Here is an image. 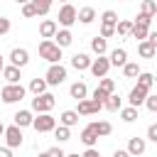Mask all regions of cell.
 Here are the masks:
<instances>
[{
    "instance_id": "1",
    "label": "cell",
    "mask_w": 157,
    "mask_h": 157,
    "mask_svg": "<svg viewBox=\"0 0 157 157\" xmlns=\"http://www.w3.org/2000/svg\"><path fill=\"white\" fill-rule=\"evenodd\" d=\"M25 93H27V88H25L22 83H5V86L0 88V98H2V103H7V105L20 103V101L25 98Z\"/></svg>"
},
{
    "instance_id": "2",
    "label": "cell",
    "mask_w": 157,
    "mask_h": 157,
    "mask_svg": "<svg viewBox=\"0 0 157 157\" xmlns=\"http://www.w3.org/2000/svg\"><path fill=\"white\" fill-rule=\"evenodd\" d=\"M39 56H42L44 61H49V66H52V64H61V49H59L52 39H42V42H39Z\"/></svg>"
},
{
    "instance_id": "3",
    "label": "cell",
    "mask_w": 157,
    "mask_h": 157,
    "mask_svg": "<svg viewBox=\"0 0 157 157\" xmlns=\"http://www.w3.org/2000/svg\"><path fill=\"white\" fill-rule=\"evenodd\" d=\"M54 105H56V96H54V93H42V96H34V98H32V110H34L37 115L52 113Z\"/></svg>"
},
{
    "instance_id": "4",
    "label": "cell",
    "mask_w": 157,
    "mask_h": 157,
    "mask_svg": "<svg viewBox=\"0 0 157 157\" xmlns=\"http://www.w3.org/2000/svg\"><path fill=\"white\" fill-rule=\"evenodd\" d=\"M44 81H47V86H59V83H64V81H66V66L52 64V66L47 69V74H44Z\"/></svg>"
},
{
    "instance_id": "5",
    "label": "cell",
    "mask_w": 157,
    "mask_h": 157,
    "mask_svg": "<svg viewBox=\"0 0 157 157\" xmlns=\"http://www.w3.org/2000/svg\"><path fill=\"white\" fill-rule=\"evenodd\" d=\"M74 22H76V7H74L71 2L61 5V7H59V25H61V29H69ZM59 25H56V27H59Z\"/></svg>"
},
{
    "instance_id": "6",
    "label": "cell",
    "mask_w": 157,
    "mask_h": 157,
    "mask_svg": "<svg viewBox=\"0 0 157 157\" xmlns=\"http://www.w3.org/2000/svg\"><path fill=\"white\" fill-rule=\"evenodd\" d=\"M32 128H34L37 132H52V130L56 128V118H54L52 113H44V115H37V118L32 120Z\"/></svg>"
},
{
    "instance_id": "7",
    "label": "cell",
    "mask_w": 157,
    "mask_h": 157,
    "mask_svg": "<svg viewBox=\"0 0 157 157\" xmlns=\"http://www.w3.org/2000/svg\"><path fill=\"white\" fill-rule=\"evenodd\" d=\"M2 135H5V147H7V150L20 147V145H22V140H25V137H22V130H20L17 125L5 128V132H2Z\"/></svg>"
},
{
    "instance_id": "8",
    "label": "cell",
    "mask_w": 157,
    "mask_h": 157,
    "mask_svg": "<svg viewBox=\"0 0 157 157\" xmlns=\"http://www.w3.org/2000/svg\"><path fill=\"white\" fill-rule=\"evenodd\" d=\"M10 66H15V69H22V66H27L29 64V52L25 49V47H15L12 52H10Z\"/></svg>"
},
{
    "instance_id": "9",
    "label": "cell",
    "mask_w": 157,
    "mask_h": 157,
    "mask_svg": "<svg viewBox=\"0 0 157 157\" xmlns=\"http://www.w3.org/2000/svg\"><path fill=\"white\" fill-rule=\"evenodd\" d=\"M108 69H110L108 56H98V59H93L91 66H88V71H91L96 78H105V76H108Z\"/></svg>"
},
{
    "instance_id": "10",
    "label": "cell",
    "mask_w": 157,
    "mask_h": 157,
    "mask_svg": "<svg viewBox=\"0 0 157 157\" xmlns=\"http://www.w3.org/2000/svg\"><path fill=\"white\" fill-rule=\"evenodd\" d=\"M145 150H147V142H145V137H130L128 140V155L130 157H140V155H145Z\"/></svg>"
},
{
    "instance_id": "11",
    "label": "cell",
    "mask_w": 157,
    "mask_h": 157,
    "mask_svg": "<svg viewBox=\"0 0 157 157\" xmlns=\"http://www.w3.org/2000/svg\"><path fill=\"white\" fill-rule=\"evenodd\" d=\"M101 108H103L101 103H93L91 98H83V101H78V108H76V115H96V113H98Z\"/></svg>"
},
{
    "instance_id": "12",
    "label": "cell",
    "mask_w": 157,
    "mask_h": 157,
    "mask_svg": "<svg viewBox=\"0 0 157 157\" xmlns=\"http://www.w3.org/2000/svg\"><path fill=\"white\" fill-rule=\"evenodd\" d=\"M56 20H42L39 22V37L42 39H54V34H56Z\"/></svg>"
},
{
    "instance_id": "13",
    "label": "cell",
    "mask_w": 157,
    "mask_h": 157,
    "mask_svg": "<svg viewBox=\"0 0 157 157\" xmlns=\"http://www.w3.org/2000/svg\"><path fill=\"white\" fill-rule=\"evenodd\" d=\"M108 64H110V66H120V69H123V66L128 64V52H125L123 47L113 49V52L108 54Z\"/></svg>"
},
{
    "instance_id": "14",
    "label": "cell",
    "mask_w": 157,
    "mask_h": 157,
    "mask_svg": "<svg viewBox=\"0 0 157 157\" xmlns=\"http://www.w3.org/2000/svg\"><path fill=\"white\" fill-rule=\"evenodd\" d=\"M91 61H93V59H91L88 54H83V52H76V54L71 56V66H74L76 71H86V69L91 66Z\"/></svg>"
},
{
    "instance_id": "15",
    "label": "cell",
    "mask_w": 157,
    "mask_h": 157,
    "mask_svg": "<svg viewBox=\"0 0 157 157\" xmlns=\"http://www.w3.org/2000/svg\"><path fill=\"white\" fill-rule=\"evenodd\" d=\"M147 93H150V91H145V88H140V86H135V88L130 91V96H128V101H130V108H140V105L145 103V98H147Z\"/></svg>"
},
{
    "instance_id": "16",
    "label": "cell",
    "mask_w": 157,
    "mask_h": 157,
    "mask_svg": "<svg viewBox=\"0 0 157 157\" xmlns=\"http://www.w3.org/2000/svg\"><path fill=\"white\" fill-rule=\"evenodd\" d=\"M12 120H15L12 125H17V128L22 130V128H29V125H32L34 115H32V110H17V113L12 115Z\"/></svg>"
},
{
    "instance_id": "17",
    "label": "cell",
    "mask_w": 157,
    "mask_h": 157,
    "mask_svg": "<svg viewBox=\"0 0 157 157\" xmlns=\"http://www.w3.org/2000/svg\"><path fill=\"white\" fill-rule=\"evenodd\" d=\"M59 49H64V47H69L71 42H74V34H71V29H56V34H54V39H52Z\"/></svg>"
},
{
    "instance_id": "18",
    "label": "cell",
    "mask_w": 157,
    "mask_h": 157,
    "mask_svg": "<svg viewBox=\"0 0 157 157\" xmlns=\"http://www.w3.org/2000/svg\"><path fill=\"white\" fill-rule=\"evenodd\" d=\"M69 96L76 98V101H83V98L88 96V86H86L83 81H74V83L69 86Z\"/></svg>"
},
{
    "instance_id": "19",
    "label": "cell",
    "mask_w": 157,
    "mask_h": 157,
    "mask_svg": "<svg viewBox=\"0 0 157 157\" xmlns=\"http://www.w3.org/2000/svg\"><path fill=\"white\" fill-rule=\"evenodd\" d=\"M76 20H78L81 25H91V22L96 20V10H93L91 5H86V7H78V10H76Z\"/></svg>"
},
{
    "instance_id": "20",
    "label": "cell",
    "mask_w": 157,
    "mask_h": 157,
    "mask_svg": "<svg viewBox=\"0 0 157 157\" xmlns=\"http://www.w3.org/2000/svg\"><path fill=\"white\" fill-rule=\"evenodd\" d=\"M2 78H5L7 83H20V78H22V69H15V66L5 64V69H2Z\"/></svg>"
},
{
    "instance_id": "21",
    "label": "cell",
    "mask_w": 157,
    "mask_h": 157,
    "mask_svg": "<svg viewBox=\"0 0 157 157\" xmlns=\"http://www.w3.org/2000/svg\"><path fill=\"white\" fill-rule=\"evenodd\" d=\"M81 142L86 145V150L96 147V142H98V135L93 132V128H91V125H86V128L81 130Z\"/></svg>"
},
{
    "instance_id": "22",
    "label": "cell",
    "mask_w": 157,
    "mask_h": 157,
    "mask_svg": "<svg viewBox=\"0 0 157 157\" xmlns=\"http://www.w3.org/2000/svg\"><path fill=\"white\" fill-rule=\"evenodd\" d=\"M137 54H140L142 59H152V56L157 54V47H155L152 42H147V39H145V42H137Z\"/></svg>"
},
{
    "instance_id": "23",
    "label": "cell",
    "mask_w": 157,
    "mask_h": 157,
    "mask_svg": "<svg viewBox=\"0 0 157 157\" xmlns=\"http://www.w3.org/2000/svg\"><path fill=\"white\" fill-rule=\"evenodd\" d=\"M59 125H64V128H74V125H78V115H76V110H64L61 115H59Z\"/></svg>"
},
{
    "instance_id": "24",
    "label": "cell",
    "mask_w": 157,
    "mask_h": 157,
    "mask_svg": "<svg viewBox=\"0 0 157 157\" xmlns=\"http://www.w3.org/2000/svg\"><path fill=\"white\" fill-rule=\"evenodd\" d=\"M88 125L93 128V132H96L98 137H105V135L113 132V125H110L108 120H96V123H88Z\"/></svg>"
},
{
    "instance_id": "25",
    "label": "cell",
    "mask_w": 157,
    "mask_h": 157,
    "mask_svg": "<svg viewBox=\"0 0 157 157\" xmlns=\"http://www.w3.org/2000/svg\"><path fill=\"white\" fill-rule=\"evenodd\" d=\"M91 52L96 54V56H105V52H108V42L105 39H101L98 34L91 39Z\"/></svg>"
},
{
    "instance_id": "26",
    "label": "cell",
    "mask_w": 157,
    "mask_h": 157,
    "mask_svg": "<svg viewBox=\"0 0 157 157\" xmlns=\"http://www.w3.org/2000/svg\"><path fill=\"white\" fill-rule=\"evenodd\" d=\"M137 86L145 88V91H152V86H155V76H152L150 71H140V76H137Z\"/></svg>"
},
{
    "instance_id": "27",
    "label": "cell",
    "mask_w": 157,
    "mask_h": 157,
    "mask_svg": "<svg viewBox=\"0 0 157 157\" xmlns=\"http://www.w3.org/2000/svg\"><path fill=\"white\" fill-rule=\"evenodd\" d=\"M103 108H105V110H110V113H115V110H120V108H123V101H120V96H118V93H113V96H108V98L103 101Z\"/></svg>"
},
{
    "instance_id": "28",
    "label": "cell",
    "mask_w": 157,
    "mask_h": 157,
    "mask_svg": "<svg viewBox=\"0 0 157 157\" xmlns=\"http://www.w3.org/2000/svg\"><path fill=\"white\" fill-rule=\"evenodd\" d=\"M140 71H142V69H140L137 61H128V64L123 66V76H125V78H137Z\"/></svg>"
},
{
    "instance_id": "29",
    "label": "cell",
    "mask_w": 157,
    "mask_h": 157,
    "mask_svg": "<svg viewBox=\"0 0 157 157\" xmlns=\"http://www.w3.org/2000/svg\"><path fill=\"white\" fill-rule=\"evenodd\" d=\"M29 91H32L34 96L47 93V81H44V78H32V81H29Z\"/></svg>"
},
{
    "instance_id": "30",
    "label": "cell",
    "mask_w": 157,
    "mask_h": 157,
    "mask_svg": "<svg viewBox=\"0 0 157 157\" xmlns=\"http://www.w3.org/2000/svg\"><path fill=\"white\" fill-rule=\"evenodd\" d=\"M98 91L105 93V96H113V93H115V81H113V78H101V81H98Z\"/></svg>"
},
{
    "instance_id": "31",
    "label": "cell",
    "mask_w": 157,
    "mask_h": 157,
    "mask_svg": "<svg viewBox=\"0 0 157 157\" xmlns=\"http://www.w3.org/2000/svg\"><path fill=\"white\" fill-rule=\"evenodd\" d=\"M147 34H150V29H147V27H140V25H132V29H130V37L137 39V42H145Z\"/></svg>"
},
{
    "instance_id": "32",
    "label": "cell",
    "mask_w": 157,
    "mask_h": 157,
    "mask_svg": "<svg viewBox=\"0 0 157 157\" xmlns=\"http://www.w3.org/2000/svg\"><path fill=\"white\" fill-rule=\"evenodd\" d=\"M52 132H54V137L59 140V145H61V142H66V140H71V130H69V128H64V125H56Z\"/></svg>"
},
{
    "instance_id": "33",
    "label": "cell",
    "mask_w": 157,
    "mask_h": 157,
    "mask_svg": "<svg viewBox=\"0 0 157 157\" xmlns=\"http://www.w3.org/2000/svg\"><path fill=\"white\" fill-rule=\"evenodd\" d=\"M130 29H132V22H130V20H118L115 32H118L120 37H130Z\"/></svg>"
},
{
    "instance_id": "34",
    "label": "cell",
    "mask_w": 157,
    "mask_h": 157,
    "mask_svg": "<svg viewBox=\"0 0 157 157\" xmlns=\"http://www.w3.org/2000/svg\"><path fill=\"white\" fill-rule=\"evenodd\" d=\"M101 25H118V12L115 10H105L103 15H101Z\"/></svg>"
},
{
    "instance_id": "35",
    "label": "cell",
    "mask_w": 157,
    "mask_h": 157,
    "mask_svg": "<svg viewBox=\"0 0 157 157\" xmlns=\"http://www.w3.org/2000/svg\"><path fill=\"white\" fill-rule=\"evenodd\" d=\"M120 118L125 120V123H135L137 120V108H120Z\"/></svg>"
},
{
    "instance_id": "36",
    "label": "cell",
    "mask_w": 157,
    "mask_h": 157,
    "mask_svg": "<svg viewBox=\"0 0 157 157\" xmlns=\"http://www.w3.org/2000/svg\"><path fill=\"white\" fill-rule=\"evenodd\" d=\"M142 15H147V17H155V12H157V2L155 0H142V10H140Z\"/></svg>"
},
{
    "instance_id": "37",
    "label": "cell",
    "mask_w": 157,
    "mask_h": 157,
    "mask_svg": "<svg viewBox=\"0 0 157 157\" xmlns=\"http://www.w3.org/2000/svg\"><path fill=\"white\" fill-rule=\"evenodd\" d=\"M32 5H34V15H47V12L52 10V2H39V0H34Z\"/></svg>"
},
{
    "instance_id": "38",
    "label": "cell",
    "mask_w": 157,
    "mask_h": 157,
    "mask_svg": "<svg viewBox=\"0 0 157 157\" xmlns=\"http://www.w3.org/2000/svg\"><path fill=\"white\" fill-rule=\"evenodd\" d=\"M145 105H147V110L157 113V96H155V93H147V98H145Z\"/></svg>"
},
{
    "instance_id": "39",
    "label": "cell",
    "mask_w": 157,
    "mask_h": 157,
    "mask_svg": "<svg viewBox=\"0 0 157 157\" xmlns=\"http://www.w3.org/2000/svg\"><path fill=\"white\" fill-rule=\"evenodd\" d=\"M132 25H140V27H147V29H150V25H152V17H147V15H142V12H140V15H137V20H135Z\"/></svg>"
},
{
    "instance_id": "40",
    "label": "cell",
    "mask_w": 157,
    "mask_h": 157,
    "mask_svg": "<svg viewBox=\"0 0 157 157\" xmlns=\"http://www.w3.org/2000/svg\"><path fill=\"white\" fill-rule=\"evenodd\" d=\"M147 140H150V142H157V125H155V123L147 128V137H145V142H147Z\"/></svg>"
},
{
    "instance_id": "41",
    "label": "cell",
    "mask_w": 157,
    "mask_h": 157,
    "mask_svg": "<svg viewBox=\"0 0 157 157\" xmlns=\"http://www.w3.org/2000/svg\"><path fill=\"white\" fill-rule=\"evenodd\" d=\"M47 157H66V152L56 145V147H49V150H47Z\"/></svg>"
},
{
    "instance_id": "42",
    "label": "cell",
    "mask_w": 157,
    "mask_h": 157,
    "mask_svg": "<svg viewBox=\"0 0 157 157\" xmlns=\"http://www.w3.org/2000/svg\"><path fill=\"white\" fill-rule=\"evenodd\" d=\"M22 15H25V17H37V15H34V5H32V2H25V5H22Z\"/></svg>"
},
{
    "instance_id": "43",
    "label": "cell",
    "mask_w": 157,
    "mask_h": 157,
    "mask_svg": "<svg viewBox=\"0 0 157 157\" xmlns=\"http://www.w3.org/2000/svg\"><path fill=\"white\" fill-rule=\"evenodd\" d=\"M10 32V20L7 17H0V37H5Z\"/></svg>"
},
{
    "instance_id": "44",
    "label": "cell",
    "mask_w": 157,
    "mask_h": 157,
    "mask_svg": "<svg viewBox=\"0 0 157 157\" xmlns=\"http://www.w3.org/2000/svg\"><path fill=\"white\" fill-rule=\"evenodd\" d=\"M81 157H101V152H98L96 147H91V150H86V152H83Z\"/></svg>"
},
{
    "instance_id": "45",
    "label": "cell",
    "mask_w": 157,
    "mask_h": 157,
    "mask_svg": "<svg viewBox=\"0 0 157 157\" xmlns=\"http://www.w3.org/2000/svg\"><path fill=\"white\" fill-rule=\"evenodd\" d=\"M0 157H12V150H7V147H0Z\"/></svg>"
},
{
    "instance_id": "46",
    "label": "cell",
    "mask_w": 157,
    "mask_h": 157,
    "mask_svg": "<svg viewBox=\"0 0 157 157\" xmlns=\"http://www.w3.org/2000/svg\"><path fill=\"white\" fill-rule=\"evenodd\" d=\"M113 157H130V155H128L125 150H115V152H113Z\"/></svg>"
},
{
    "instance_id": "47",
    "label": "cell",
    "mask_w": 157,
    "mask_h": 157,
    "mask_svg": "<svg viewBox=\"0 0 157 157\" xmlns=\"http://www.w3.org/2000/svg\"><path fill=\"white\" fill-rule=\"evenodd\" d=\"M2 69H5V59H2V54H0V74H2Z\"/></svg>"
},
{
    "instance_id": "48",
    "label": "cell",
    "mask_w": 157,
    "mask_h": 157,
    "mask_svg": "<svg viewBox=\"0 0 157 157\" xmlns=\"http://www.w3.org/2000/svg\"><path fill=\"white\" fill-rule=\"evenodd\" d=\"M66 157H81V155H78V152H69Z\"/></svg>"
},
{
    "instance_id": "49",
    "label": "cell",
    "mask_w": 157,
    "mask_h": 157,
    "mask_svg": "<svg viewBox=\"0 0 157 157\" xmlns=\"http://www.w3.org/2000/svg\"><path fill=\"white\" fill-rule=\"evenodd\" d=\"M2 132H5V125H2V123H0V135H2Z\"/></svg>"
},
{
    "instance_id": "50",
    "label": "cell",
    "mask_w": 157,
    "mask_h": 157,
    "mask_svg": "<svg viewBox=\"0 0 157 157\" xmlns=\"http://www.w3.org/2000/svg\"><path fill=\"white\" fill-rule=\"evenodd\" d=\"M37 157H47V152H39V155H37Z\"/></svg>"
}]
</instances>
